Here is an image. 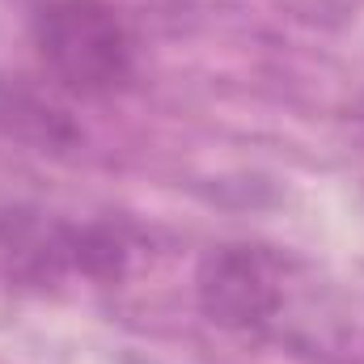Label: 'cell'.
<instances>
[{"label":"cell","mask_w":364,"mask_h":364,"mask_svg":"<svg viewBox=\"0 0 364 364\" xmlns=\"http://www.w3.org/2000/svg\"><path fill=\"white\" fill-rule=\"evenodd\" d=\"M30 38L47 77L77 97H110L136 81V30L106 0H43Z\"/></svg>","instance_id":"6da1fadb"},{"label":"cell","mask_w":364,"mask_h":364,"mask_svg":"<svg viewBox=\"0 0 364 364\" xmlns=\"http://www.w3.org/2000/svg\"><path fill=\"white\" fill-rule=\"evenodd\" d=\"M123 242L106 229H77L26 203L0 199V267L26 279H55L64 272L114 275Z\"/></svg>","instance_id":"7a4b0ae2"},{"label":"cell","mask_w":364,"mask_h":364,"mask_svg":"<svg viewBox=\"0 0 364 364\" xmlns=\"http://www.w3.org/2000/svg\"><path fill=\"white\" fill-rule=\"evenodd\" d=\"M0 132L34 144V149H68L77 140V127L68 123V114L60 106H51L43 93H34L21 81L0 77Z\"/></svg>","instance_id":"277c9868"},{"label":"cell","mask_w":364,"mask_h":364,"mask_svg":"<svg viewBox=\"0 0 364 364\" xmlns=\"http://www.w3.org/2000/svg\"><path fill=\"white\" fill-rule=\"evenodd\" d=\"M203 314L225 331H263L284 305V263L263 246H220L195 275Z\"/></svg>","instance_id":"3957f363"}]
</instances>
